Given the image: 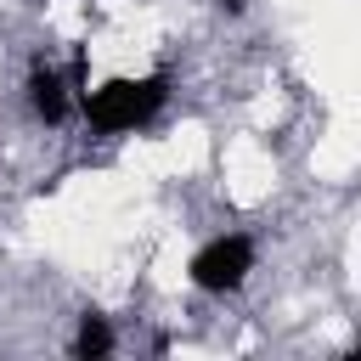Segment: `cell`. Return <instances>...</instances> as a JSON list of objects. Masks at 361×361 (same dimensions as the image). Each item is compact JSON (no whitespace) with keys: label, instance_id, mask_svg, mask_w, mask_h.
Here are the masks:
<instances>
[{"label":"cell","instance_id":"5b68a950","mask_svg":"<svg viewBox=\"0 0 361 361\" xmlns=\"http://www.w3.org/2000/svg\"><path fill=\"white\" fill-rule=\"evenodd\" d=\"M220 6H226V11H243V6H248V0H220Z\"/></svg>","mask_w":361,"mask_h":361},{"label":"cell","instance_id":"7a4b0ae2","mask_svg":"<svg viewBox=\"0 0 361 361\" xmlns=\"http://www.w3.org/2000/svg\"><path fill=\"white\" fill-rule=\"evenodd\" d=\"M248 271H254V243L248 237H214L192 254V282L203 293H231V288H243Z\"/></svg>","mask_w":361,"mask_h":361},{"label":"cell","instance_id":"277c9868","mask_svg":"<svg viewBox=\"0 0 361 361\" xmlns=\"http://www.w3.org/2000/svg\"><path fill=\"white\" fill-rule=\"evenodd\" d=\"M107 350H113V327H107V316L85 310V316H79V333H73V355H79V361H102Z\"/></svg>","mask_w":361,"mask_h":361},{"label":"cell","instance_id":"3957f363","mask_svg":"<svg viewBox=\"0 0 361 361\" xmlns=\"http://www.w3.org/2000/svg\"><path fill=\"white\" fill-rule=\"evenodd\" d=\"M28 107H34L45 124H56V118L68 113V85H62L51 68H34V73H28Z\"/></svg>","mask_w":361,"mask_h":361},{"label":"cell","instance_id":"8992f818","mask_svg":"<svg viewBox=\"0 0 361 361\" xmlns=\"http://www.w3.org/2000/svg\"><path fill=\"white\" fill-rule=\"evenodd\" d=\"M39 6H45V0H39Z\"/></svg>","mask_w":361,"mask_h":361},{"label":"cell","instance_id":"6da1fadb","mask_svg":"<svg viewBox=\"0 0 361 361\" xmlns=\"http://www.w3.org/2000/svg\"><path fill=\"white\" fill-rule=\"evenodd\" d=\"M169 96V73H147V79H107L102 90H85V118L96 130H135L147 124Z\"/></svg>","mask_w":361,"mask_h":361}]
</instances>
